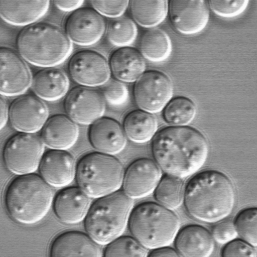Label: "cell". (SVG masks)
Masks as SVG:
<instances>
[{
    "instance_id": "2e32d148",
    "label": "cell",
    "mask_w": 257,
    "mask_h": 257,
    "mask_svg": "<svg viewBox=\"0 0 257 257\" xmlns=\"http://www.w3.org/2000/svg\"><path fill=\"white\" fill-rule=\"evenodd\" d=\"M49 110L39 97L25 95L16 98L9 110L11 125L21 133L34 134L42 129L48 120Z\"/></svg>"
},
{
    "instance_id": "e575fe53",
    "label": "cell",
    "mask_w": 257,
    "mask_h": 257,
    "mask_svg": "<svg viewBox=\"0 0 257 257\" xmlns=\"http://www.w3.org/2000/svg\"><path fill=\"white\" fill-rule=\"evenodd\" d=\"M101 93L107 103L112 105H120L127 100L128 91L126 86L120 81L109 79L101 86Z\"/></svg>"
},
{
    "instance_id": "d6a6232c",
    "label": "cell",
    "mask_w": 257,
    "mask_h": 257,
    "mask_svg": "<svg viewBox=\"0 0 257 257\" xmlns=\"http://www.w3.org/2000/svg\"><path fill=\"white\" fill-rule=\"evenodd\" d=\"M237 235L241 239L256 247L257 245V209H244L236 216L234 223Z\"/></svg>"
},
{
    "instance_id": "7c38bea8",
    "label": "cell",
    "mask_w": 257,
    "mask_h": 257,
    "mask_svg": "<svg viewBox=\"0 0 257 257\" xmlns=\"http://www.w3.org/2000/svg\"><path fill=\"white\" fill-rule=\"evenodd\" d=\"M64 106L68 116L74 122L88 125L102 117L105 103L98 90L80 86L73 88L69 92Z\"/></svg>"
},
{
    "instance_id": "d6986e66",
    "label": "cell",
    "mask_w": 257,
    "mask_h": 257,
    "mask_svg": "<svg viewBox=\"0 0 257 257\" xmlns=\"http://www.w3.org/2000/svg\"><path fill=\"white\" fill-rule=\"evenodd\" d=\"M91 198L79 187L61 190L53 201L54 213L62 223H78L86 217L91 206Z\"/></svg>"
},
{
    "instance_id": "8992f818",
    "label": "cell",
    "mask_w": 257,
    "mask_h": 257,
    "mask_svg": "<svg viewBox=\"0 0 257 257\" xmlns=\"http://www.w3.org/2000/svg\"><path fill=\"white\" fill-rule=\"evenodd\" d=\"M128 226L134 237L148 249L169 246L180 229L177 215L159 203L148 202L133 209Z\"/></svg>"
},
{
    "instance_id": "e0dca14e",
    "label": "cell",
    "mask_w": 257,
    "mask_h": 257,
    "mask_svg": "<svg viewBox=\"0 0 257 257\" xmlns=\"http://www.w3.org/2000/svg\"><path fill=\"white\" fill-rule=\"evenodd\" d=\"M74 157L64 150H52L44 154L39 168L41 177L50 186L63 187L76 176Z\"/></svg>"
},
{
    "instance_id": "5bb4252c",
    "label": "cell",
    "mask_w": 257,
    "mask_h": 257,
    "mask_svg": "<svg viewBox=\"0 0 257 257\" xmlns=\"http://www.w3.org/2000/svg\"><path fill=\"white\" fill-rule=\"evenodd\" d=\"M162 176V170L153 160L139 159L124 172L123 191L133 199L145 197L154 192Z\"/></svg>"
},
{
    "instance_id": "83f0119b",
    "label": "cell",
    "mask_w": 257,
    "mask_h": 257,
    "mask_svg": "<svg viewBox=\"0 0 257 257\" xmlns=\"http://www.w3.org/2000/svg\"><path fill=\"white\" fill-rule=\"evenodd\" d=\"M172 43L167 33L159 29L145 32L140 41V51L144 57L153 62L166 60L172 52Z\"/></svg>"
},
{
    "instance_id": "6da1fadb",
    "label": "cell",
    "mask_w": 257,
    "mask_h": 257,
    "mask_svg": "<svg viewBox=\"0 0 257 257\" xmlns=\"http://www.w3.org/2000/svg\"><path fill=\"white\" fill-rule=\"evenodd\" d=\"M155 162L166 174L181 179L197 173L208 158V142L198 130L170 126L156 133L152 144Z\"/></svg>"
},
{
    "instance_id": "ba28073f",
    "label": "cell",
    "mask_w": 257,
    "mask_h": 257,
    "mask_svg": "<svg viewBox=\"0 0 257 257\" xmlns=\"http://www.w3.org/2000/svg\"><path fill=\"white\" fill-rule=\"evenodd\" d=\"M44 145L41 137L33 134L21 133L13 136L3 151L7 168L18 175L33 174L39 167Z\"/></svg>"
},
{
    "instance_id": "f35d334b",
    "label": "cell",
    "mask_w": 257,
    "mask_h": 257,
    "mask_svg": "<svg viewBox=\"0 0 257 257\" xmlns=\"http://www.w3.org/2000/svg\"><path fill=\"white\" fill-rule=\"evenodd\" d=\"M55 6L60 10L64 12L75 11L80 8L84 3L83 1H54Z\"/></svg>"
},
{
    "instance_id": "ab89813d",
    "label": "cell",
    "mask_w": 257,
    "mask_h": 257,
    "mask_svg": "<svg viewBox=\"0 0 257 257\" xmlns=\"http://www.w3.org/2000/svg\"><path fill=\"white\" fill-rule=\"evenodd\" d=\"M148 256L161 257L180 256L176 250L169 247V246H164L152 249V251L149 253Z\"/></svg>"
},
{
    "instance_id": "7402d4cb",
    "label": "cell",
    "mask_w": 257,
    "mask_h": 257,
    "mask_svg": "<svg viewBox=\"0 0 257 257\" xmlns=\"http://www.w3.org/2000/svg\"><path fill=\"white\" fill-rule=\"evenodd\" d=\"M79 128L69 116L56 114L50 117L43 126L41 138L52 150H67L77 142Z\"/></svg>"
},
{
    "instance_id": "277c9868",
    "label": "cell",
    "mask_w": 257,
    "mask_h": 257,
    "mask_svg": "<svg viewBox=\"0 0 257 257\" xmlns=\"http://www.w3.org/2000/svg\"><path fill=\"white\" fill-rule=\"evenodd\" d=\"M20 55L33 65L53 67L63 62L72 50V44L64 31L55 24L34 23L19 33L17 40Z\"/></svg>"
},
{
    "instance_id": "52a82bcc",
    "label": "cell",
    "mask_w": 257,
    "mask_h": 257,
    "mask_svg": "<svg viewBox=\"0 0 257 257\" xmlns=\"http://www.w3.org/2000/svg\"><path fill=\"white\" fill-rule=\"evenodd\" d=\"M122 163L112 155L100 152L87 154L76 166L78 187L92 198H99L119 190L124 176Z\"/></svg>"
},
{
    "instance_id": "1f68e13d",
    "label": "cell",
    "mask_w": 257,
    "mask_h": 257,
    "mask_svg": "<svg viewBox=\"0 0 257 257\" xmlns=\"http://www.w3.org/2000/svg\"><path fill=\"white\" fill-rule=\"evenodd\" d=\"M149 251L134 237L120 236L107 244L104 256H148Z\"/></svg>"
},
{
    "instance_id": "4316f807",
    "label": "cell",
    "mask_w": 257,
    "mask_h": 257,
    "mask_svg": "<svg viewBox=\"0 0 257 257\" xmlns=\"http://www.w3.org/2000/svg\"><path fill=\"white\" fill-rule=\"evenodd\" d=\"M130 11L138 24L145 28H152L165 20L168 13V1H132Z\"/></svg>"
},
{
    "instance_id": "ac0fdd59",
    "label": "cell",
    "mask_w": 257,
    "mask_h": 257,
    "mask_svg": "<svg viewBox=\"0 0 257 257\" xmlns=\"http://www.w3.org/2000/svg\"><path fill=\"white\" fill-rule=\"evenodd\" d=\"M89 140L98 152L113 155L125 148L127 139L123 128L113 118L101 117L91 124Z\"/></svg>"
},
{
    "instance_id": "cb8c5ba5",
    "label": "cell",
    "mask_w": 257,
    "mask_h": 257,
    "mask_svg": "<svg viewBox=\"0 0 257 257\" xmlns=\"http://www.w3.org/2000/svg\"><path fill=\"white\" fill-rule=\"evenodd\" d=\"M111 72L120 81L136 82L144 73L146 63L142 54L131 47H123L115 50L109 61Z\"/></svg>"
},
{
    "instance_id": "f1b7e54d",
    "label": "cell",
    "mask_w": 257,
    "mask_h": 257,
    "mask_svg": "<svg viewBox=\"0 0 257 257\" xmlns=\"http://www.w3.org/2000/svg\"><path fill=\"white\" fill-rule=\"evenodd\" d=\"M185 187L182 179L166 174L154 191L156 200L160 205L171 210L179 208L184 202Z\"/></svg>"
},
{
    "instance_id": "4dcf8cb0",
    "label": "cell",
    "mask_w": 257,
    "mask_h": 257,
    "mask_svg": "<svg viewBox=\"0 0 257 257\" xmlns=\"http://www.w3.org/2000/svg\"><path fill=\"white\" fill-rule=\"evenodd\" d=\"M137 35L135 23L126 17H119L110 21L107 28L109 42L116 47H127L135 41Z\"/></svg>"
},
{
    "instance_id": "74e56055",
    "label": "cell",
    "mask_w": 257,
    "mask_h": 257,
    "mask_svg": "<svg viewBox=\"0 0 257 257\" xmlns=\"http://www.w3.org/2000/svg\"><path fill=\"white\" fill-rule=\"evenodd\" d=\"M212 235L217 242L226 244L235 239L238 235L234 223L230 221H223L213 227Z\"/></svg>"
},
{
    "instance_id": "d590c367",
    "label": "cell",
    "mask_w": 257,
    "mask_h": 257,
    "mask_svg": "<svg viewBox=\"0 0 257 257\" xmlns=\"http://www.w3.org/2000/svg\"><path fill=\"white\" fill-rule=\"evenodd\" d=\"M93 8L101 16L117 18L125 11L128 1H91Z\"/></svg>"
},
{
    "instance_id": "44dd1931",
    "label": "cell",
    "mask_w": 257,
    "mask_h": 257,
    "mask_svg": "<svg viewBox=\"0 0 257 257\" xmlns=\"http://www.w3.org/2000/svg\"><path fill=\"white\" fill-rule=\"evenodd\" d=\"M174 241L176 250L181 256L209 257L214 249L212 234L198 225L184 227L179 230Z\"/></svg>"
},
{
    "instance_id": "d4e9b609",
    "label": "cell",
    "mask_w": 257,
    "mask_h": 257,
    "mask_svg": "<svg viewBox=\"0 0 257 257\" xmlns=\"http://www.w3.org/2000/svg\"><path fill=\"white\" fill-rule=\"evenodd\" d=\"M34 93L43 100L53 101L63 97L67 92L69 81L62 70L48 67L38 71L31 84Z\"/></svg>"
},
{
    "instance_id": "603a6c76",
    "label": "cell",
    "mask_w": 257,
    "mask_h": 257,
    "mask_svg": "<svg viewBox=\"0 0 257 257\" xmlns=\"http://www.w3.org/2000/svg\"><path fill=\"white\" fill-rule=\"evenodd\" d=\"M49 6V1L0 0V15L10 25L29 26L44 16Z\"/></svg>"
},
{
    "instance_id": "4fadbf2b",
    "label": "cell",
    "mask_w": 257,
    "mask_h": 257,
    "mask_svg": "<svg viewBox=\"0 0 257 257\" xmlns=\"http://www.w3.org/2000/svg\"><path fill=\"white\" fill-rule=\"evenodd\" d=\"M106 30L103 17L93 8H80L69 15L65 23V32L70 41L88 46L99 41Z\"/></svg>"
},
{
    "instance_id": "3957f363",
    "label": "cell",
    "mask_w": 257,
    "mask_h": 257,
    "mask_svg": "<svg viewBox=\"0 0 257 257\" xmlns=\"http://www.w3.org/2000/svg\"><path fill=\"white\" fill-rule=\"evenodd\" d=\"M53 201L51 186L34 174L15 178L9 184L5 195L9 215L15 221L27 225L41 221L49 212Z\"/></svg>"
},
{
    "instance_id": "9c48e42d",
    "label": "cell",
    "mask_w": 257,
    "mask_h": 257,
    "mask_svg": "<svg viewBox=\"0 0 257 257\" xmlns=\"http://www.w3.org/2000/svg\"><path fill=\"white\" fill-rule=\"evenodd\" d=\"M173 95L171 80L165 73L158 70L144 72L135 82L134 87V96L137 106L152 114L163 110Z\"/></svg>"
},
{
    "instance_id": "8fae6325",
    "label": "cell",
    "mask_w": 257,
    "mask_h": 257,
    "mask_svg": "<svg viewBox=\"0 0 257 257\" xmlns=\"http://www.w3.org/2000/svg\"><path fill=\"white\" fill-rule=\"evenodd\" d=\"M24 59L13 48L1 47L0 92L2 96L22 94L31 86V72Z\"/></svg>"
},
{
    "instance_id": "836d02e7",
    "label": "cell",
    "mask_w": 257,
    "mask_h": 257,
    "mask_svg": "<svg viewBox=\"0 0 257 257\" xmlns=\"http://www.w3.org/2000/svg\"><path fill=\"white\" fill-rule=\"evenodd\" d=\"M209 6L212 11L218 16L230 19L242 14L246 9L249 1H210Z\"/></svg>"
},
{
    "instance_id": "8d00e7d4",
    "label": "cell",
    "mask_w": 257,
    "mask_h": 257,
    "mask_svg": "<svg viewBox=\"0 0 257 257\" xmlns=\"http://www.w3.org/2000/svg\"><path fill=\"white\" fill-rule=\"evenodd\" d=\"M226 244L222 256H256L255 247L242 239H234Z\"/></svg>"
},
{
    "instance_id": "484cf974",
    "label": "cell",
    "mask_w": 257,
    "mask_h": 257,
    "mask_svg": "<svg viewBox=\"0 0 257 257\" xmlns=\"http://www.w3.org/2000/svg\"><path fill=\"white\" fill-rule=\"evenodd\" d=\"M126 137L137 143H145L152 140L158 130V121L151 113L142 109L130 112L123 121Z\"/></svg>"
},
{
    "instance_id": "5b68a950",
    "label": "cell",
    "mask_w": 257,
    "mask_h": 257,
    "mask_svg": "<svg viewBox=\"0 0 257 257\" xmlns=\"http://www.w3.org/2000/svg\"><path fill=\"white\" fill-rule=\"evenodd\" d=\"M134 203V199L123 190L98 198L84 219L87 234L100 245L121 236L128 224Z\"/></svg>"
},
{
    "instance_id": "30bf717a",
    "label": "cell",
    "mask_w": 257,
    "mask_h": 257,
    "mask_svg": "<svg viewBox=\"0 0 257 257\" xmlns=\"http://www.w3.org/2000/svg\"><path fill=\"white\" fill-rule=\"evenodd\" d=\"M68 70L75 82L89 87L103 85L111 74L105 57L91 50H80L74 54L69 60Z\"/></svg>"
},
{
    "instance_id": "9a60e30c",
    "label": "cell",
    "mask_w": 257,
    "mask_h": 257,
    "mask_svg": "<svg viewBox=\"0 0 257 257\" xmlns=\"http://www.w3.org/2000/svg\"><path fill=\"white\" fill-rule=\"evenodd\" d=\"M168 13L174 28L185 35L202 32L209 18L208 5L205 1L171 0Z\"/></svg>"
},
{
    "instance_id": "f546056e",
    "label": "cell",
    "mask_w": 257,
    "mask_h": 257,
    "mask_svg": "<svg viewBox=\"0 0 257 257\" xmlns=\"http://www.w3.org/2000/svg\"><path fill=\"white\" fill-rule=\"evenodd\" d=\"M194 101L186 96L172 98L163 109L165 121L171 126H186L193 121L196 114Z\"/></svg>"
},
{
    "instance_id": "ffe728a7",
    "label": "cell",
    "mask_w": 257,
    "mask_h": 257,
    "mask_svg": "<svg viewBox=\"0 0 257 257\" xmlns=\"http://www.w3.org/2000/svg\"><path fill=\"white\" fill-rule=\"evenodd\" d=\"M50 256H103L100 245L88 234L78 231H68L57 236L52 242Z\"/></svg>"
},
{
    "instance_id": "60d3db41",
    "label": "cell",
    "mask_w": 257,
    "mask_h": 257,
    "mask_svg": "<svg viewBox=\"0 0 257 257\" xmlns=\"http://www.w3.org/2000/svg\"><path fill=\"white\" fill-rule=\"evenodd\" d=\"M1 107V129L2 130L6 124L9 118V110L7 100L1 95L0 100Z\"/></svg>"
},
{
    "instance_id": "7a4b0ae2",
    "label": "cell",
    "mask_w": 257,
    "mask_h": 257,
    "mask_svg": "<svg viewBox=\"0 0 257 257\" xmlns=\"http://www.w3.org/2000/svg\"><path fill=\"white\" fill-rule=\"evenodd\" d=\"M235 201L233 184L224 173L208 169L194 175L185 187L184 203L193 218L215 223L232 211Z\"/></svg>"
}]
</instances>
